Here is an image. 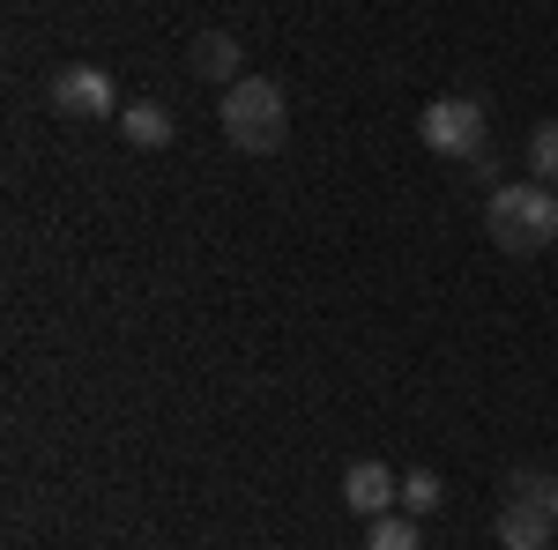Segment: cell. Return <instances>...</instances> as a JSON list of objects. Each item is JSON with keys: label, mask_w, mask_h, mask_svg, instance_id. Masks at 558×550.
I'll use <instances>...</instances> for the list:
<instances>
[{"label": "cell", "mask_w": 558, "mask_h": 550, "mask_svg": "<svg viewBox=\"0 0 558 550\" xmlns=\"http://www.w3.org/2000/svg\"><path fill=\"white\" fill-rule=\"evenodd\" d=\"M216 120H223V142L239 157H276L283 134H291V97L260 75H239V83L216 97Z\"/></svg>", "instance_id": "2"}, {"label": "cell", "mask_w": 558, "mask_h": 550, "mask_svg": "<svg viewBox=\"0 0 558 550\" xmlns=\"http://www.w3.org/2000/svg\"><path fill=\"white\" fill-rule=\"evenodd\" d=\"M45 105L60 112V120H112L120 112V89L105 68H60L52 83H45Z\"/></svg>", "instance_id": "4"}, {"label": "cell", "mask_w": 558, "mask_h": 550, "mask_svg": "<svg viewBox=\"0 0 558 550\" xmlns=\"http://www.w3.org/2000/svg\"><path fill=\"white\" fill-rule=\"evenodd\" d=\"M343 506H350V513H373V521H380V513L402 506V476H395L387 462H350V476H343Z\"/></svg>", "instance_id": "5"}, {"label": "cell", "mask_w": 558, "mask_h": 550, "mask_svg": "<svg viewBox=\"0 0 558 550\" xmlns=\"http://www.w3.org/2000/svg\"><path fill=\"white\" fill-rule=\"evenodd\" d=\"M507 499L529 506V513H544V521L558 528V476L551 468H514V476H507Z\"/></svg>", "instance_id": "7"}, {"label": "cell", "mask_w": 558, "mask_h": 550, "mask_svg": "<svg viewBox=\"0 0 558 550\" xmlns=\"http://www.w3.org/2000/svg\"><path fill=\"white\" fill-rule=\"evenodd\" d=\"M365 550H425V543H417V521H410V513H380L373 536H365Z\"/></svg>", "instance_id": "11"}, {"label": "cell", "mask_w": 558, "mask_h": 550, "mask_svg": "<svg viewBox=\"0 0 558 550\" xmlns=\"http://www.w3.org/2000/svg\"><path fill=\"white\" fill-rule=\"evenodd\" d=\"M499 543H507V550H551L558 536H551V521H544V513H529V506L507 499V513H499Z\"/></svg>", "instance_id": "9"}, {"label": "cell", "mask_w": 558, "mask_h": 550, "mask_svg": "<svg viewBox=\"0 0 558 550\" xmlns=\"http://www.w3.org/2000/svg\"><path fill=\"white\" fill-rule=\"evenodd\" d=\"M402 506H410V513L439 506V476H432V468H410V476H402Z\"/></svg>", "instance_id": "12"}, {"label": "cell", "mask_w": 558, "mask_h": 550, "mask_svg": "<svg viewBox=\"0 0 558 550\" xmlns=\"http://www.w3.org/2000/svg\"><path fill=\"white\" fill-rule=\"evenodd\" d=\"M484 231H492V246H499V254L536 260L558 239L551 186H536V179H507V186H492V201H484Z\"/></svg>", "instance_id": "1"}, {"label": "cell", "mask_w": 558, "mask_h": 550, "mask_svg": "<svg viewBox=\"0 0 558 550\" xmlns=\"http://www.w3.org/2000/svg\"><path fill=\"white\" fill-rule=\"evenodd\" d=\"M417 134H425V149H439V157H476V149H492V142H484V105H476V97H432Z\"/></svg>", "instance_id": "3"}, {"label": "cell", "mask_w": 558, "mask_h": 550, "mask_svg": "<svg viewBox=\"0 0 558 550\" xmlns=\"http://www.w3.org/2000/svg\"><path fill=\"white\" fill-rule=\"evenodd\" d=\"M186 60H194V75H202V83H216V89H231L239 75H246V60H239V38H231V30H202Z\"/></svg>", "instance_id": "6"}, {"label": "cell", "mask_w": 558, "mask_h": 550, "mask_svg": "<svg viewBox=\"0 0 558 550\" xmlns=\"http://www.w3.org/2000/svg\"><path fill=\"white\" fill-rule=\"evenodd\" d=\"M521 164H529V179H536V186H551V179H558V120H544V127L529 134Z\"/></svg>", "instance_id": "10"}, {"label": "cell", "mask_w": 558, "mask_h": 550, "mask_svg": "<svg viewBox=\"0 0 558 550\" xmlns=\"http://www.w3.org/2000/svg\"><path fill=\"white\" fill-rule=\"evenodd\" d=\"M551 550H558V543H551Z\"/></svg>", "instance_id": "14"}, {"label": "cell", "mask_w": 558, "mask_h": 550, "mask_svg": "<svg viewBox=\"0 0 558 550\" xmlns=\"http://www.w3.org/2000/svg\"><path fill=\"white\" fill-rule=\"evenodd\" d=\"M462 171H470V179H499V157H492V149H476V157H462Z\"/></svg>", "instance_id": "13"}, {"label": "cell", "mask_w": 558, "mask_h": 550, "mask_svg": "<svg viewBox=\"0 0 558 550\" xmlns=\"http://www.w3.org/2000/svg\"><path fill=\"white\" fill-rule=\"evenodd\" d=\"M120 134H128L134 149H165V142L179 134V120L165 112V105H128V112H120Z\"/></svg>", "instance_id": "8"}]
</instances>
